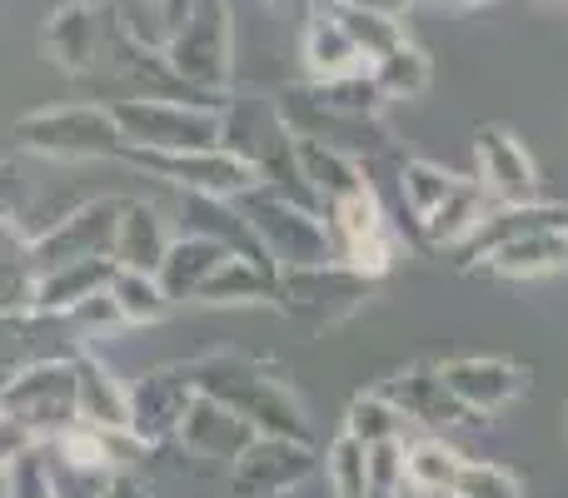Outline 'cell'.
Instances as JSON below:
<instances>
[{"label": "cell", "instance_id": "obj_16", "mask_svg": "<svg viewBox=\"0 0 568 498\" xmlns=\"http://www.w3.org/2000/svg\"><path fill=\"white\" fill-rule=\"evenodd\" d=\"M125 260L135 264V270H150L160 254V235H155V220L145 215V210H135V220H125Z\"/></svg>", "mask_w": 568, "mask_h": 498}, {"label": "cell", "instance_id": "obj_17", "mask_svg": "<svg viewBox=\"0 0 568 498\" xmlns=\"http://www.w3.org/2000/svg\"><path fill=\"white\" fill-rule=\"evenodd\" d=\"M120 294H125V314H135V319H155L160 304H155V289H150L140 274H125V284H120Z\"/></svg>", "mask_w": 568, "mask_h": 498}, {"label": "cell", "instance_id": "obj_21", "mask_svg": "<svg viewBox=\"0 0 568 498\" xmlns=\"http://www.w3.org/2000/svg\"><path fill=\"white\" fill-rule=\"evenodd\" d=\"M275 6H310V0H275Z\"/></svg>", "mask_w": 568, "mask_h": 498}, {"label": "cell", "instance_id": "obj_12", "mask_svg": "<svg viewBox=\"0 0 568 498\" xmlns=\"http://www.w3.org/2000/svg\"><path fill=\"white\" fill-rule=\"evenodd\" d=\"M329 479H334V498H364L369 494V449H364L349 429H344L329 449Z\"/></svg>", "mask_w": 568, "mask_h": 498}, {"label": "cell", "instance_id": "obj_2", "mask_svg": "<svg viewBox=\"0 0 568 498\" xmlns=\"http://www.w3.org/2000/svg\"><path fill=\"white\" fill-rule=\"evenodd\" d=\"M474 160H479V185L494 205H534L539 200V170L524 140L509 125L474 130Z\"/></svg>", "mask_w": 568, "mask_h": 498}, {"label": "cell", "instance_id": "obj_11", "mask_svg": "<svg viewBox=\"0 0 568 498\" xmlns=\"http://www.w3.org/2000/svg\"><path fill=\"white\" fill-rule=\"evenodd\" d=\"M334 16H339V26L349 30V40L364 50L369 60L389 55L394 45H404V26L399 20H384V16H369V10H354V6H334Z\"/></svg>", "mask_w": 568, "mask_h": 498}, {"label": "cell", "instance_id": "obj_4", "mask_svg": "<svg viewBox=\"0 0 568 498\" xmlns=\"http://www.w3.org/2000/svg\"><path fill=\"white\" fill-rule=\"evenodd\" d=\"M304 60H310V70L320 75V85H329V80H354V75H369V70H374V60L354 45L349 30L339 26V16H334V10H320V16L310 20V35H304Z\"/></svg>", "mask_w": 568, "mask_h": 498}, {"label": "cell", "instance_id": "obj_15", "mask_svg": "<svg viewBox=\"0 0 568 498\" xmlns=\"http://www.w3.org/2000/svg\"><path fill=\"white\" fill-rule=\"evenodd\" d=\"M265 289H270L265 274L245 270V260H230V264H220L215 270V280H205V289L200 294H210V299H260Z\"/></svg>", "mask_w": 568, "mask_h": 498}, {"label": "cell", "instance_id": "obj_14", "mask_svg": "<svg viewBox=\"0 0 568 498\" xmlns=\"http://www.w3.org/2000/svg\"><path fill=\"white\" fill-rule=\"evenodd\" d=\"M80 404H85V414H90V419L110 424V429H125V424H130L125 399H120V394H115V384H110L100 369H85V374H80Z\"/></svg>", "mask_w": 568, "mask_h": 498}, {"label": "cell", "instance_id": "obj_1", "mask_svg": "<svg viewBox=\"0 0 568 498\" xmlns=\"http://www.w3.org/2000/svg\"><path fill=\"white\" fill-rule=\"evenodd\" d=\"M444 379V389L459 399V409L469 419H489V414L509 409L514 399L529 394V369L514 359H484V354H464V359H444L434 364Z\"/></svg>", "mask_w": 568, "mask_h": 498}, {"label": "cell", "instance_id": "obj_7", "mask_svg": "<svg viewBox=\"0 0 568 498\" xmlns=\"http://www.w3.org/2000/svg\"><path fill=\"white\" fill-rule=\"evenodd\" d=\"M180 65L200 80L225 75V0H200L195 26L180 40Z\"/></svg>", "mask_w": 568, "mask_h": 498}, {"label": "cell", "instance_id": "obj_8", "mask_svg": "<svg viewBox=\"0 0 568 498\" xmlns=\"http://www.w3.org/2000/svg\"><path fill=\"white\" fill-rule=\"evenodd\" d=\"M464 469V454L444 439H419L404 449V484L414 489V498H439L454 489Z\"/></svg>", "mask_w": 568, "mask_h": 498}, {"label": "cell", "instance_id": "obj_13", "mask_svg": "<svg viewBox=\"0 0 568 498\" xmlns=\"http://www.w3.org/2000/svg\"><path fill=\"white\" fill-rule=\"evenodd\" d=\"M449 498H524L519 479H514L504 464H489V459H464L459 479H454Z\"/></svg>", "mask_w": 568, "mask_h": 498}, {"label": "cell", "instance_id": "obj_9", "mask_svg": "<svg viewBox=\"0 0 568 498\" xmlns=\"http://www.w3.org/2000/svg\"><path fill=\"white\" fill-rule=\"evenodd\" d=\"M464 185H469L464 175H449V170L429 165V160H404V170H399V190H404V200H409V215L419 220V230L429 225Z\"/></svg>", "mask_w": 568, "mask_h": 498}, {"label": "cell", "instance_id": "obj_10", "mask_svg": "<svg viewBox=\"0 0 568 498\" xmlns=\"http://www.w3.org/2000/svg\"><path fill=\"white\" fill-rule=\"evenodd\" d=\"M374 85H379V95L384 100H414V95H424L429 90V80H434V70H429V55H424L419 45H394L389 55H379L374 60Z\"/></svg>", "mask_w": 568, "mask_h": 498}, {"label": "cell", "instance_id": "obj_5", "mask_svg": "<svg viewBox=\"0 0 568 498\" xmlns=\"http://www.w3.org/2000/svg\"><path fill=\"white\" fill-rule=\"evenodd\" d=\"M479 264L489 274H504V280H539V274L568 270V230H534V235H519L494 254H484Z\"/></svg>", "mask_w": 568, "mask_h": 498}, {"label": "cell", "instance_id": "obj_20", "mask_svg": "<svg viewBox=\"0 0 568 498\" xmlns=\"http://www.w3.org/2000/svg\"><path fill=\"white\" fill-rule=\"evenodd\" d=\"M449 10H479V6H489V0H444Z\"/></svg>", "mask_w": 568, "mask_h": 498}, {"label": "cell", "instance_id": "obj_18", "mask_svg": "<svg viewBox=\"0 0 568 498\" xmlns=\"http://www.w3.org/2000/svg\"><path fill=\"white\" fill-rule=\"evenodd\" d=\"M344 6H354V10H369V16L399 20V26H404V10H409L414 0H344Z\"/></svg>", "mask_w": 568, "mask_h": 498}, {"label": "cell", "instance_id": "obj_6", "mask_svg": "<svg viewBox=\"0 0 568 498\" xmlns=\"http://www.w3.org/2000/svg\"><path fill=\"white\" fill-rule=\"evenodd\" d=\"M304 474H310V454L304 449H294V444H265L260 454H250V459L240 464L235 489L245 498H270L280 489H294Z\"/></svg>", "mask_w": 568, "mask_h": 498}, {"label": "cell", "instance_id": "obj_19", "mask_svg": "<svg viewBox=\"0 0 568 498\" xmlns=\"http://www.w3.org/2000/svg\"><path fill=\"white\" fill-rule=\"evenodd\" d=\"M65 449H70V459L75 464H100V444L95 439H80L75 434V439H65Z\"/></svg>", "mask_w": 568, "mask_h": 498}, {"label": "cell", "instance_id": "obj_3", "mask_svg": "<svg viewBox=\"0 0 568 498\" xmlns=\"http://www.w3.org/2000/svg\"><path fill=\"white\" fill-rule=\"evenodd\" d=\"M374 394H379L384 404H394L404 419L429 424V429H449V424L469 419V414L459 409V399L444 389V379H439L434 364H414L409 374H394V379L384 384V389H374Z\"/></svg>", "mask_w": 568, "mask_h": 498}]
</instances>
